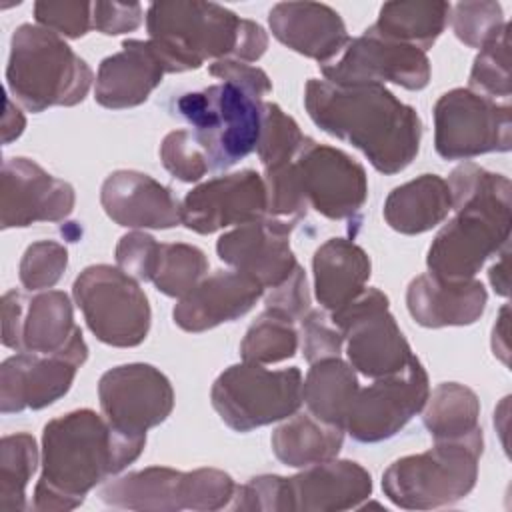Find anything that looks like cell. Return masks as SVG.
Here are the masks:
<instances>
[{
    "mask_svg": "<svg viewBox=\"0 0 512 512\" xmlns=\"http://www.w3.org/2000/svg\"><path fill=\"white\" fill-rule=\"evenodd\" d=\"M304 106L330 136L358 148L382 174L402 172L420 150L422 120L384 84H332L310 78Z\"/></svg>",
    "mask_w": 512,
    "mask_h": 512,
    "instance_id": "1",
    "label": "cell"
},
{
    "mask_svg": "<svg viewBox=\"0 0 512 512\" xmlns=\"http://www.w3.org/2000/svg\"><path fill=\"white\" fill-rule=\"evenodd\" d=\"M146 438H128L90 408L50 420L42 432V472L32 508L72 510L106 478L122 472L144 450Z\"/></svg>",
    "mask_w": 512,
    "mask_h": 512,
    "instance_id": "2",
    "label": "cell"
},
{
    "mask_svg": "<svg viewBox=\"0 0 512 512\" xmlns=\"http://www.w3.org/2000/svg\"><path fill=\"white\" fill-rule=\"evenodd\" d=\"M446 182L456 214L432 240L426 266L438 278L468 280L508 246L512 184L474 162L456 166Z\"/></svg>",
    "mask_w": 512,
    "mask_h": 512,
    "instance_id": "3",
    "label": "cell"
},
{
    "mask_svg": "<svg viewBox=\"0 0 512 512\" xmlns=\"http://www.w3.org/2000/svg\"><path fill=\"white\" fill-rule=\"evenodd\" d=\"M146 28L170 74L196 70L208 58L250 64L268 48V34L258 22L240 18L216 2H154L146 12Z\"/></svg>",
    "mask_w": 512,
    "mask_h": 512,
    "instance_id": "4",
    "label": "cell"
},
{
    "mask_svg": "<svg viewBox=\"0 0 512 512\" xmlns=\"http://www.w3.org/2000/svg\"><path fill=\"white\" fill-rule=\"evenodd\" d=\"M94 74L62 36L40 26L22 24L10 40L6 84L12 98L30 112L80 104Z\"/></svg>",
    "mask_w": 512,
    "mask_h": 512,
    "instance_id": "5",
    "label": "cell"
},
{
    "mask_svg": "<svg viewBox=\"0 0 512 512\" xmlns=\"http://www.w3.org/2000/svg\"><path fill=\"white\" fill-rule=\"evenodd\" d=\"M482 450V428L466 438L438 440L426 452L394 460L382 474V490L406 510L450 506L474 490Z\"/></svg>",
    "mask_w": 512,
    "mask_h": 512,
    "instance_id": "6",
    "label": "cell"
},
{
    "mask_svg": "<svg viewBox=\"0 0 512 512\" xmlns=\"http://www.w3.org/2000/svg\"><path fill=\"white\" fill-rule=\"evenodd\" d=\"M174 114L184 118L208 154L212 170H226L256 150L262 124V100L220 82L174 100Z\"/></svg>",
    "mask_w": 512,
    "mask_h": 512,
    "instance_id": "7",
    "label": "cell"
},
{
    "mask_svg": "<svg viewBox=\"0 0 512 512\" xmlns=\"http://www.w3.org/2000/svg\"><path fill=\"white\" fill-rule=\"evenodd\" d=\"M210 402L228 428L250 432L300 410L302 372L296 366L270 370L254 362L232 364L214 380Z\"/></svg>",
    "mask_w": 512,
    "mask_h": 512,
    "instance_id": "8",
    "label": "cell"
},
{
    "mask_svg": "<svg viewBox=\"0 0 512 512\" xmlns=\"http://www.w3.org/2000/svg\"><path fill=\"white\" fill-rule=\"evenodd\" d=\"M74 300L90 332L104 344L132 348L146 340L150 330V304L138 280L118 266L92 264L72 286Z\"/></svg>",
    "mask_w": 512,
    "mask_h": 512,
    "instance_id": "9",
    "label": "cell"
},
{
    "mask_svg": "<svg viewBox=\"0 0 512 512\" xmlns=\"http://www.w3.org/2000/svg\"><path fill=\"white\" fill-rule=\"evenodd\" d=\"M434 148L444 160L508 152L512 148L510 104L470 88L444 92L434 104Z\"/></svg>",
    "mask_w": 512,
    "mask_h": 512,
    "instance_id": "10",
    "label": "cell"
},
{
    "mask_svg": "<svg viewBox=\"0 0 512 512\" xmlns=\"http://www.w3.org/2000/svg\"><path fill=\"white\" fill-rule=\"evenodd\" d=\"M330 318L344 336L348 364L366 378L390 376L414 356L390 314L388 296L378 288H364Z\"/></svg>",
    "mask_w": 512,
    "mask_h": 512,
    "instance_id": "11",
    "label": "cell"
},
{
    "mask_svg": "<svg viewBox=\"0 0 512 512\" xmlns=\"http://www.w3.org/2000/svg\"><path fill=\"white\" fill-rule=\"evenodd\" d=\"M428 394V374L422 362L412 356L402 370L376 378L366 388H358L344 422V432L364 444L388 440L422 412Z\"/></svg>",
    "mask_w": 512,
    "mask_h": 512,
    "instance_id": "12",
    "label": "cell"
},
{
    "mask_svg": "<svg viewBox=\"0 0 512 512\" xmlns=\"http://www.w3.org/2000/svg\"><path fill=\"white\" fill-rule=\"evenodd\" d=\"M324 80L332 84H396L406 90L428 86L432 68L424 50L394 42L364 30L362 36L348 38L344 48L320 66Z\"/></svg>",
    "mask_w": 512,
    "mask_h": 512,
    "instance_id": "13",
    "label": "cell"
},
{
    "mask_svg": "<svg viewBox=\"0 0 512 512\" xmlns=\"http://www.w3.org/2000/svg\"><path fill=\"white\" fill-rule=\"evenodd\" d=\"M102 416L128 438H146L174 408L170 380L152 364L132 362L106 370L98 382Z\"/></svg>",
    "mask_w": 512,
    "mask_h": 512,
    "instance_id": "14",
    "label": "cell"
},
{
    "mask_svg": "<svg viewBox=\"0 0 512 512\" xmlns=\"http://www.w3.org/2000/svg\"><path fill=\"white\" fill-rule=\"evenodd\" d=\"M86 358L88 346L80 328L60 352H18L6 358L0 366V412L12 414L50 406L70 390Z\"/></svg>",
    "mask_w": 512,
    "mask_h": 512,
    "instance_id": "15",
    "label": "cell"
},
{
    "mask_svg": "<svg viewBox=\"0 0 512 512\" xmlns=\"http://www.w3.org/2000/svg\"><path fill=\"white\" fill-rule=\"evenodd\" d=\"M302 192L318 214L330 220L354 218L368 198V178L346 152L306 138L294 156Z\"/></svg>",
    "mask_w": 512,
    "mask_h": 512,
    "instance_id": "16",
    "label": "cell"
},
{
    "mask_svg": "<svg viewBox=\"0 0 512 512\" xmlns=\"http://www.w3.org/2000/svg\"><path fill=\"white\" fill-rule=\"evenodd\" d=\"M266 212V184L254 170H240L202 182L180 204L182 224L198 234L250 224L264 218Z\"/></svg>",
    "mask_w": 512,
    "mask_h": 512,
    "instance_id": "17",
    "label": "cell"
},
{
    "mask_svg": "<svg viewBox=\"0 0 512 512\" xmlns=\"http://www.w3.org/2000/svg\"><path fill=\"white\" fill-rule=\"evenodd\" d=\"M76 204L70 182L46 172L30 158H6L0 176V226L26 228L36 222H60Z\"/></svg>",
    "mask_w": 512,
    "mask_h": 512,
    "instance_id": "18",
    "label": "cell"
},
{
    "mask_svg": "<svg viewBox=\"0 0 512 512\" xmlns=\"http://www.w3.org/2000/svg\"><path fill=\"white\" fill-rule=\"evenodd\" d=\"M78 326L72 302L62 290L24 296L8 290L2 296V344L16 352L52 354L68 346Z\"/></svg>",
    "mask_w": 512,
    "mask_h": 512,
    "instance_id": "19",
    "label": "cell"
},
{
    "mask_svg": "<svg viewBox=\"0 0 512 512\" xmlns=\"http://www.w3.org/2000/svg\"><path fill=\"white\" fill-rule=\"evenodd\" d=\"M292 230L294 226L264 216L224 232L216 242V252L224 264L254 278L264 290H272L298 266L290 248Z\"/></svg>",
    "mask_w": 512,
    "mask_h": 512,
    "instance_id": "20",
    "label": "cell"
},
{
    "mask_svg": "<svg viewBox=\"0 0 512 512\" xmlns=\"http://www.w3.org/2000/svg\"><path fill=\"white\" fill-rule=\"evenodd\" d=\"M100 204L106 216L124 228L166 230L182 224L180 202L172 190L138 170L108 174L100 188Z\"/></svg>",
    "mask_w": 512,
    "mask_h": 512,
    "instance_id": "21",
    "label": "cell"
},
{
    "mask_svg": "<svg viewBox=\"0 0 512 512\" xmlns=\"http://www.w3.org/2000/svg\"><path fill=\"white\" fill-rule=\"evenodd\" d=\"M372 494L370 472L352 460H324L284 478L286 512H340L360 508Z\"/></svg>",
    "mask_w": 512,
    "mask_h": 512,
    "instance_id": "22",
    "label": "cell"
},
{
    "mask_svg": "<svg viewBox=\"0 0 512 512\" xmlns=\"http://www.w3.org/2000/svg\"><path fill=\"white\" fill-rule=\"evenodd\" d=\"M264 288L238 270H216L204 276L172 310L174 324L186 332H206L238 320L254 308Z\"/></svg>",
    "mask_w": 512,
    "mask_h": 512,
    "instance_id": "23",
    "label": "cell"
},
{
    "mask_svg": "<svg viewBox=\"0 0 512 512\" xmlns=\"http://www.w3.org/2000/svg\"><path fill=\"white\" fill-rule=\"evenodd\" d=\"M164 74H170L168 66L152 40H124L120 52L100 62L94 98L110 110L140 106Z\"/></svg>",
    "mask_w": 512,
    "mask_h": 512,
    "instance_id": "24",
    "label": "cell"
},
{
    "mask_svg": "<svg viewBox=\"0 0 512 512\" xmlns=\"http://www.w3.org/2000/svg\"><path fill=\"white\" fill-rule=\"evenodd\" d=\"M268 26L278 42L320 66L350 38L342 16L322 2H278L268 12Z\"/></svg>",
    "mask_w": 512,
    "mask_h": 512,
    "instance_id": "25",
    "label": "cell"
},
{
    "mask_svg": "<svg viewBox=\"0 0 512 512\" xmlns=\"http://www.w3.org/2000/svg\"><path fill=\"white\" fill-rule=\"evenodd\" d=\"M488 302L476 278L444 280L430 272L416 276L406 290V306L416 324L426 328L474 324Z\"/></svg>",
    "mask_w": 512,
    "mask_h": 512,
    "instance_id": "26",
    "label": "cell"
},
{
    "mask_svg": "<svg viewBox=\"0 0 512 512\" xmlns=\"http://www.w3.org/2000/svg\"><path fill=\"white\" fill-rule=\"evenodd\" d=\"M370 270V256L362 246L348 238L326 240L312 258L318 304L328 312L346 306L364 290Z\"/></svg>",
    "mask_w": 512,
    "mask_h": 512,
    "instance_id": "27",
    "label": "cell"
},
{
    "mask_svg": "<svg viewBox=\"0 0 512 512\" xmlns=\"http://www.w3.org/2000/svg\"><path fill=\"white\" fill-rule=\"evenodd\" d=\"M452 210L448 182L438 174H422L396 186L384 202L386 224L400 234H422L446 220Z\"/></svg>",
    "mask_w": 512,
    "mask_h": 512,
    "instance_id": "28",
    "label": "cell"
},
{
    "mask_svg": "<svg viewBox=\"0 0 512 512\" xmlns=\"http://www.w3.org/2000/svg\"><path fill=\"white\" fill-rule=\"evenodd\" d=\"M184 472L168 466H150L128 472L100 490L102 502L124 510L176 512L184 510Z\"/></svg>",
    "mask_w": 512,
    "mask_h": 512,
    "instance_id": "29",
    "label": "cell"
},
{
    "mask_svg": "<svg viewBox=\"0 0 512 512\" xmlns=\"http://www.w3.org/2000/svg\"><path fill=\"white\" fill-rule=\"evenodd\" d=\"M344 428L328 424L310 412H296L272 432L274 456L292 468H306L338 456Z\"/></svg>",
    "mask_w": 512,
    "mask_h": 512,
    "instance_id": "30",
    "label": "cell"
},
{
    "mask_svg": "<svg viewBox=\"0 0 512 512\" xmlns=\"http://www.w3.org/2000/svg\"><path fill=\"white\" fill-rule=\"evenodd\" d=\"M450 12L452 6L442 0L386 2L380 6L378 20L366 30L426 52L444 32L450 22Z\"/></svg>",
    "mask_w": 512,
    "mask_h": 512,
    "instance_id": "31",
    "label": "cell"
},
{
    "mask_svg": "<svg viewBox=\"0 0 512 512\" xmlns=\"http://www.w3.org/2000/svg\"><path fill=\"white\" fill-rule=\"evenodd\" d=\"M358 388L356 370L348 362L340 356L322 358L310 364L302 380V402L318 420L344 428Z\"/></svg>",
    "mask_w": 512,
    "mask_h": 512,
    "instance_id": "32",
    "label": "cell"
},
{
    "mask_svg": "<svg viewBox=\"0 0 512 512\" xmlns=\"http://www.w3.org/2000/svg\"><path fill=\"white\" fill-rule=\"evenodd\" d=\"M424 428L434 442L458 440L480 430V400L476 392L458 382L438 384L424 404Z\"/></svg>",
    "mask_w": 512,
    "mask_h": 512,
    "instance_id": "33",
    "label": "cell"
},
{
    "mask_svg": "<svg viewBox=\"0 0 512 512\" xmlns=\"http://www.w3.org/2000/svg\"><path fill=\"white\" fill-rule=\"evenodd\" d=\"M38 466L36 440L28 432L0 440V510H26V486Z\"/></svg>",
    "mask_w": 512,
    "mask_h": 512,
    "instance_id": "34",
    "label": "cell"
},
{
    "mask_svg": "<svg viewBox=\"0 0 512 512\" xmlns=\"http://www.w3.org/2000/svg\"><path fill=\"white\" fill-rule=\"evenodd\" d=\"M298 330L286 314L266 308L246 330L240 344L244 362L274 364L288 360L298 350Z\"/></svg>",
    "mask_w": 512,
    "mask_h": 512,
    "instance_id": "35",
    "label": "cell"
},
{
    "mask_svg": "<svg viewBox=\"0 0 512 512\" xmlns=\"http://www.w3.org/2000/svg\"><path fill=\"white\" fill-rule=\"evenodd\" d=\"M208 258L192 244L160 242V254L152 284L170 298H184L206 274Z\"/></svg>",
    "mask_w": 512,
    "mask_h": 512,
    "instance_id": "36",
    "label": "cell"
},
{
    "mask_svg": "<svg viewBox=\"0 0 512 512\" xmlns=\"http://www.w3.org/2000/svg\"><path fill=\"white\" fill-rule=\"evenodd\" d=\"M306 138L308 136L302 134L296 120L278 104L262 102V124L256 152L264 170L294 160Z\"/></svg>",
    "mask_w": 512,
    "mask_h": 512,
    "instance_id": "37",
    "label": "cell"
},
{
    "mask_svg": "<svg viewBox=\"0 0 512 512\" xmlns=\"http://www.w3.org/2000/svg\"><path fill=\"white\" fill-rule=\"evenodd\" d=\"M470 90L508 102L510 98V24L486 46H482L474 58L470 70Z\"/></svg>",
    "mask_w": 512,
    "mask_h": 512,
    "instance_id": "38",
    "label": "cell"
},
{
    "mask_svg": "<svg viewBox=\"0 0 512 512\" xmlns=\"http://www.w3.org/2000/svg\"><path fill=\"white\" fill-rule=\"evenodd\" d=\"M450 20L456 38L478 50L492 42L508 24L504 20L502 6L494 0L458 2L450 12Z\"/></svg>",
    "mask_w": 512,
    "mask_h": 512,
    "instance_id": "39",
    "label": "cell"
},
{
    "mask_svg": "<svg viewBox=\"0 0 512 512\" xmlns=\"http://www.w3.org/2000/svg\"><path fill=\"white\" fill-rule=\"evenodd\" d=\"M164 168L182 182H198L210 172V160L192 130H172L160 144Z\"/></svg>",
    "mask_w": 512,
    "mask_h": 512,
    "instance_id": "40",
    "label": "cell"
},
{
    "mask_svg": "<svg viewBox=\"0 0 512 512\" xmlns=\"http://www.w3.org/2000/svg\"><path fill=\"white\" fill-rule=\"evenodd\" d=\"M236 492L232 476L218 468H196L184 472V510H220L230 506Z\"/></svg>",
    "mask_w": 512,
    "mask_h": 512,
    "instance_id": "41",
    "label": "cell"
},
{
    "mask_svg": "<svg viewBox=\"0 0 512 512\" xmlns=\"http://www.w3.org/2000/svg\"><path fill=\"white\" fill-rule=\"evenodd\" d=\"M68 266V250L54 240H40L26 248L20 260V282L26 290L52 288Z\"/></svg>",
    "mask_w": 512,
    "mask_h": 512,
    "instance_id": "42",
    "label": "cell"
},
{
    "mask_svg": "<svg viewBox=\"0 0 512 512\" xmlns=\"http://www.w3.org/2000/svg\"><path fill=\"white\" fill-rule=\"evenodd\" d=\"M34 18L62 38H82L92 30V2L42 0L34 4Z\"/></svg>",
    "mask_w": 512,
    "mask_h": 512,
    "instance_id": "43",
    "label": "cell"
},
{
    "mask_svg": "<svg viewBox=\"0 0 512 512\" xmlns=\"http://www.w3.org/2000/svg\"><path fill=\"white\" fill-rule=\"evenodd\" d=\"M160 254V242L154 236L134 230L124 234L114 250L116 264L128 276L140 282H152Z\"/></svg>",
    "mask_w": 512,
    "mask_h": 512,
    "instance_id": "44",
    "label": "cell"
},
{
    "mask_svg": "<svg viewBox=\"0 0 512 512\" xmlns=\"http://www.w3.org/2000/svg\"><path fill=\"white\" fill-rule=\"evenodd\" d=\"M302 332V354L312 364L322 358L340 356L344 336L332 318L322 310H308L300 318Z\"/></svg>",
    "mask_w": 512,
    "mask_h": 512,
    "instance_id": "45",
    "label": "cell"
},
{
    "mask_svg": "<svg viewBox=\"0 0 512 512\" xmlns=\"http://www.w3.org/2000/svg\"><path fill=\"white\" fill-rule=\"evenodd\" d=\"M232 510H272L286 512L284 476L262 474L250 478L246 484L236 486L230 502Z\"/></svg>",
    "mask_w": 512,
    "mask_h": 512,
    "instance_id": "46",
    "label": "cell"
},
{
    "mask_svg": "<svg viewBox=\"0 0 512 512\" xmlns=\"http://www.w3.org/2000/svg\"><path fill=\"white\" fill-rule=\"evenodd\" d=\"M208 72L212 76L220 78L222 82H228V84H234V86L246 90L248 94H252L258 100H262L266 94L272 92V82H270L268 74L262 68L252 66L248 62L224 58V60L212 62L208 66Z\"/></svg>",
    "mask_w": 512,
    "mask_h": 512,
    "instance_id": "47",
    "label": "cell"
},
{
    "mask_svg": "<svg viewBox=\"0 0 512 512\" xmlns=\"http://www.w3.org/2000/svg\"><path fill=\"white\" fill-rule=\"evenodd\" d=\"M266 308L278 310L292 318L294 322L300 320L310 310V292L306 272L298 264L296 270L284 280L280 286L272 288L266 296Z\"/></svg>",
    "mask_w": 512,
    "mask_h": 512,
    "instance_id": "48",
    "label": "cell"
},
{
    "mask_svg": "<svg viewBox=\"0 0 512 512\" xmlns=\"http://www.w3.org/2000/svg\"><path fill=\"white\" fill-rule=\"evenodd\" d=\"M142 24V6L138 2H92V28L106 34H126Z\"/></svg>",
    "mask_w": 512,
    "mask_h": 512,
    "instance_id": "49",
    "label": "cell"
},
{
    "mask_svg": "<svg viewBox=\"0 0 512 512\" xmlns=\"http://www.w3.org/2000/svg\"><path fill=\"white\" fill-rule=\"evenodd\" d=\"M26 126V118L24 114L14 106L12 98H6V112L2 118V142L10 144L12 140H16Z\"/></svg>",
    "mask_w": 512,
    "mask_h": 512,
    "instance_id": "50",
    "label": "cell"
},
{
    "mask_svg": "<svg viewBox=\"0 0 512 512\" xmlns=\"http://www.w3.org/2000/svg\"><path fill=\"white\" fill-rule=\"evenodd\" d=\"M492 350H494V356H498L508 366V352H510V346H508V304L502 306L500 316L494 324Z\"/></svg>",
    "mask_w": 512,
    "mask_h": 512,
    "instance_id": "51",
    "label": "cell"
},
{
    "mask_svg": "<svg viewBox=\"0 0 512 512\" xmlns=\"http://www.w3.org/2000/svg\"><path fill=\"white\" fill-rule=\"evenodd\" d=\"M500 262H496L490 272H488V278H490V284L494 288L496 294L500 296H508V246L502 248V254H500Z\"/></svg>",
    "mask_w": 512,
    "mask_h": 512,
    "instance_id": "52",
    "label": "cell"
}]
</instances>
